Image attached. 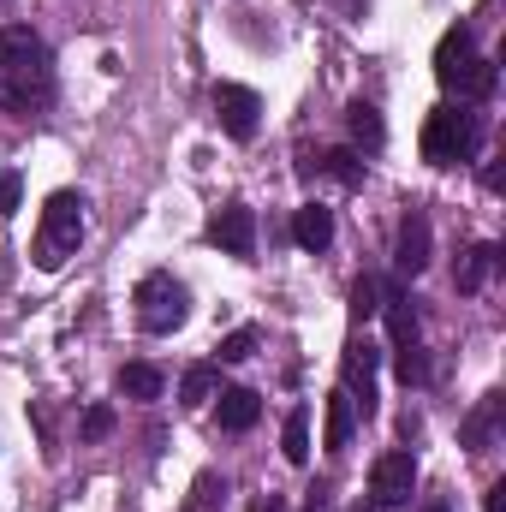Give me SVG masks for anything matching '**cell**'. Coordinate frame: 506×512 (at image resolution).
<instances>
[{
    "label": "cell",
    "instance_id": "cell-13",
    "mask_svg": "<svg viewBox=\"0 0 506 512\" xmlns=\"http://www.w3.org/2000/svg\"><path fill=\"white\" fill-rule=\"evenodd\" d=\"M292 239H298L310 256H322L328 245H334V209H322V203H304V209L292 215Z\"/></svg>",
    "mask_w": 506,
    "mask_h": 512
},
{
    "label": "cell",
    "instance_id": "cell-23",
    "mask_svg": "<svg viewBox=\"0 0 506 512\" xmlns=\"http://www.w3.org/2000/svg\"><path fill=\"white\" fill-rule=\"evenodd\" d=\"M393 370H399V382L405 387H423L429 382V358H423V346H393Z\"/></svg>",
    "mask_w": 506,
    "mask_h": 512
},
{
    "label": "cell",
    "instance_id": "cell-29",
    "mask_svg": "<svg viewBox=\"0 0 506 512\" xmlns=\"http://www.w3.org/2000/svg\"><path fill=\"white\" fill-rule=\"evenodd\" d=\"M483 507H489V512H501V507H506V483H495V489H489V501H483Z\"/></svg>",
    "mask_w": 506,
    "mask_h": 512
},
{
    "label": "cell",
    "instance_id": "cell-1",
    "mask_svg": "<svg viewBox=\"0 0 506 512\" xmlns=\"http://www.w3.org/2000/svg\"><path fill=\"white\" fill-rule=\"evenodd\" d=\"M54 102V54L30 24L0 30V114H42Z\"/></svg>",
    "mask_w": 506,
    "mask_h": 512
},
{
    "label": "cell",
    "instance_id": "cell-31",
    "mask_svg": "<svg viewBox=\"0 0 506 512\" xmlns=\"http://www.w3.org/2000/svg\"><path fill=\"white\" fill-rule=\"evenodd\" d=\"M256 512H286V507H280V501H268V507H256Z\"/></svg>",
    "mask_w": 506,
    "mask_h": 512
},
{
    "label": "cell",
    "instance_id": "cell-16",
    "mask_svg": "<svg viewBox=\"0 0 506 512\" xmlns=\"http://www.w3.org/2000/svg\"><path fill=\"white\" fill-rule=\"evenodd\" d=\"M387 316V334H393V346H417V310H411V298L399 292V286H387L381 292V310Z\"/></svg>",
    "mask_w": 506,
    "mask_h": 512
},
{
    "label": "cell",
    "instance_id": "cell-6",
    "mask_svg": "<svg viewBox=\"0 0 506 512\" xmlns=\"http://www.w3.org/2000/svg\"><path fill=\"white\" fill-rule=\"evenodd\" d=\"M209 245H221L227 256L251 262L256 256V209H245V203L215 209V215H209Z\"/></svg>",
    "mask_w": 506,
    "mask_h": 512
},
{
    "label": "cell",
    "instance_id": "cell-10",
    "mask_svg": "<svg viewBox=\"0 0 506 512\" xmlns=\"http://www.w3.org/2000/svg\"><path fill=\"white\" fill-rule=\"evenodd\" d=\"M471 60H477V36H471V24H453V30L435 42V78H441V90H453Z\"/></svg>",
    "mask_w": 506,
    "mask_h": 512
},
{
    "label": "cell",
    "instance_id": "cell-12",
    "mask_svg": "<svg viewBox=\"0 0 506 512\" xmlns=\"http://www.w3.org/2000/svg\"><path fill=\"white\" fill-rule=\"evenodd\" d=\"M501 417H506V399H501V393H483V399H477V411L465 417V447H471V453H489V447H495V435H501Z\"/></svg>",
    "mask_w": 506,
    "mask_h": 512
},
{
    "label": "cell",
    "instance_id": "cell-30",
    "mask_svg": "<svg viewBox=\"0 0 506 512\" xmlns=\"http://www.w3.org/2000/svg\"><path fill=\"white\" fill-rule=\"evenodd\" d=\"M423 512H453V507H447V495H429V501H423Z\"/></svg>",
    "mask_w": 506,
    "mask_h": 512
},
{
    "label": "cell",
    "instance_id": "cell-19",
    "mask_svg": "<svg viewBox=\"0 0 506 512\" xmlns=\"http://www.w3.org/2000/svg\"><path fill=\"white\" fill-rule=\"evenodd\" d=\"M280 453L286 465H310V411H286V429H280Z\"/></svg>",
    "mask_w": 506,
    "mask_h": 512
},
{
    "label": "cell",
    "instance_id": "cell-17",
    "mask_svg": "<svg viewBox=\"0 0 506 512\" xmlns=\"http://www.w3.org/2000/svg\"><path fill=\"white\" fill-rule=\"evenodd\" d=\"M346 131H352V143L370 149V155L387 143V126H381V114L370 108V102H352V108H346Z\"/></svg>",
    "mask_w": 506,
    "mask_h": 512
},
{
    "label": "cell",
    "instance_id": "cell-28",
    "mask_svg": "<svg viewBox=\"0 0 506 512\" xmlns=\"http://www.w3.org/2000/svg\"><path fill=\"white\" fill-rule=\"evenodd\" d=\"M102 435H114V405H90L84 411V441H102Z\"/></svg>",
    "mask_w": 506,
    "mask_h": 512
},
{
    "label": "cell",
    "instance_id": "cell-4",
    "mask_svg": "<svg viewBox=\"0 0 506 512\" xmlns=\"http://www.w3.org/2000/svg\"><path fill=\"white\" fill-rule=\"evenodd\" d=\"M131 304H137V328L143 334H179L191 322V286L179 274H167V268H149L137 280Z\"/></svg>",
    "mask_w": 506,
    "mask_h": 512
},
{
    "label": "cell",
    "instance_id": "cell-25",
    "mask_svg": "<svg viewBox=\"0 0 506 512\" xmlns=\"http://www.w3.org/2000/svg\"><path fill=\"white\" fill-rule=\"evenodd\" d=\"M376 310H381V286L370 280V274H358V280H352V316H358V322H370Z\"/></svg>",
    "mask_w": 506,
    "mask_h": 512
},
{
    "label": "cell",
    "instance_id": "cell-27",
    "mask_svg": "<svg viewBox=\"0 0 506 512\" xmlns=\"http://www.w3.org/2000/svg\"><path fill=\"white\" fill-rule=\"evenodd\" d=\"M245 358H256V328H233L221 340V364H245Z\"/></svg>",
    "mask_w": 506,
    "mask_h": 512
},
{
    "label": "cell",
    "instance_id": "cell-3",
    "mask_svg": "<svg viewBox=\"0 0 506 512\" xmlns=\"http://www.w3.org/2000/svg\"><path fill=\"white\" fill-rule=\"evenodd\" d=\"M483 149V114L471 108H435L423 120V161L429 167H465Z\"/></svg>",
    "mask_w": 506,
    "mask_h": 512
},
{
    "label": "cell",
    "instance_id": "cell-7",
    "mask_svg": "<svg viewBox=\"0 0 506 512\" xmlns=\"http://www.w3.org/2000/svg\"><path fill=\"white\" fill-rule=\"evenodd\" d=\"M215 114H221L227 137L251 143L256 126H262V96H256V90H245V84H215Z\"/></svg>",
    "mask_w": 506,
    "mask_h": 512
},
{
    "label": "cell",
    "instance_id": "cell-2",
    "mask_svg": "<svg viewBox=\"0 0 506 512\" xmlns=\"http://www.w3.org/2000/svg\"><path fill=\"white\" fill-rule=\"evenodd\" d=\"M84 245V197L78 191H54L42 203V221H36V268H66Z\"/></svg>",
    "mask_w": 506,
    "mask_h": 512
},
{
    "label": "cell",
    "instance_id": "cell-8",
    "mask_svg": "<svg viewBox=\"0 0 506 512\" xmlns=\"http://www.w3.org/2000/svg\"><path fill=\"white\" fill-rule=\"evenodd\" d=\"M376 364H381V352L370 340H352V346H346V382L340 387L352 393V405H358L364 417L376 411Z\"/></svg>",
    "mask_w": 506,
    "mask_h": 512
},
{
    "label": "cell",
    "instance_id": "cell-18",
    "mask_svg": "<svg viewBox=\"0 0 506 512\" xmlns=\"http://www.w3.org/2000/svg\"><path fill=\"white\" fill-rule=\"evenodd\" d=\"M495 84H501V72H495V60H471L465 72H459V102H489L495 96Z\"/></svg>",
    "mask_w": 506,
    "mask_h": 512
},
{
    "label": "cell",
    "instance_id": "cell-32",
    "mask_svg": "<svg viewBox=\"0 0 506 512\" xmlns=\"http://www.w3.org/2000/svg\"><path fill=\"white\" fill-rule=\"evenodd\" d=\"M0 6H6V0H0Z\"/></svg>",
    "mask_w": 506,
    "mask_h": 512
},
{
    "label": "cell",
    "instance_id": "cell-24",
    "mask_svg": "<svg viewBox=\"0 0 506 512\" xmlns=\"http://www.w3.org/2000/svg\"><path fill=\"white\" fill-rule=\"evenodd\" d=\"M221 501H227V483H221L215 471H203V477L191 483V501H185V512H215Z\"/></svg>",
    "mask_w": 506,
    "mask_h": 512
},
{
    "label": "cell",
    "instance_id": "cell-5",
    "mask_svg": "<svg viewBox=\"0 0 506 512\" xmlns=\"http://www.w3.org/2000/svg\"><path fill=\"white\" fill-rule=\"evenodd\" d=\"M370 495H376V507H411V495H417V453H405V447H393V453H381L376 471H370Z\"/></svg>",
    "mask_w": 506,
    "mask_h": 512
},
{
    "label": "cell",
    "instance_id": "cell-26",
    "mask_svg": "<svg viewBox=\"0 0 506 512\" xmlns=\"http://www.w3.org/2000/svg\"><path fill=\"white\" fill-rule=\"evenodd\" d=\"M24 203V173L18 167H0V221H12Z\"/></svg>",
    "mask_w": 506,
    "mask_h": 512
},
{
    "label": "cell",
    "instance_id": "cell-15",
    "mask_svg": "<svg viewBox=\"0 0 506 512\" xmlns=\"http://www.w3.org/2000/svg\"><path fill=\"white\" fill-rule=\"evenodd\" d=\"M215 417H221L227 435H245V429H256V417H262V399H256L251 387H227L221 405H215Z\"/></svg>",
    "mask_w": 506,
    "mask_h": 512
},
{
    "label": "cell",
    "instance_id": "cell-14",
    "mask_svg": "<svg viewBox=\"0 0 506 512\" xmlns=\"http://www.w3.org/2000/svg\"><path fill=\"white\" fill-rule=\"evenodd\" d=\"M501 268V245H471V251L459 256V274H453V286L471 298V292H483L489 286V274Z\"/></svg>",
    "mask_w": 506,
    "mask_h": 512
},
{
    "label": "cell",
    "instance_id": "cell-11",
    "mask_svg": "<svg viewBox=\"0 0 506 512\" xmlns=\"http://www.w3.org/2000/svg\"><path fill=\"white\" fill-rule=\"evenodd\" d=\"M352 435H358V405H352L346 387H334L328 393V417H322V441H328V453H346Z\"/></svg>",
    "mask_w": 506,
    "mask_h": 512
},
{
    "label": "cell",
    "instance_id": "cell-9",
    "mask_svg": "<svg viewBox=\"0 0 506 512\" xmlns=\"http://www.w3.org/2000/svg\"><path fill=\"white\" fill-rule=\"evenodd\" d=\"M393 268L405 274V280H417L423 268H429V215H405L399 221V239H393Z\"/></svg>",
    "mask_w": 506,
    "mask_h": 512
},
{
    "label": "cell",
    "instance_id": "cell-21",
    "mask_svg": "<svg viewBox=\"0 0 506 512\" xmlns=\"http://www.w3.org/2000/svg\"><path fill=\"white\" fill-rule=\"evenodd\" d=\"M316 167H322V173H334L340 185H364V161H358V149H322V155H316Z\"/></svg>",
    "mask_w": 506,
    "mask_h": 512
},
{
    "label": "cell",
    "instance_id": "cell-22",
    "mask_svg": "<svg viewBox=\"0 0 506 512\" xmlns=\"http://www.w3.org/2000/svg\"><path fill=\"white\" fill-rule=\"evenodd\" d=\"M120 393L126 399H161V370L155 364H126L120 370Z\"/></svg>",
    "mask_w": 506,
    "mask_h": 512
},
{
    "label": "cell",
    "instance_id": "cell-20",
    "mask_svg": "<svg viewBox=\"0 0 506 512\" xmlns=\"http://www.w3.org/2000/svg\"><path fill=\"white\" fill-rule=\"evenodd\" d=\"M215 387H221L215 364H191V370H185V382H179V405H185V411H203V405L215 399Z\"/></svg>",
    "mask_w": 506,
    "mask_h": 512
}]
</instances>
